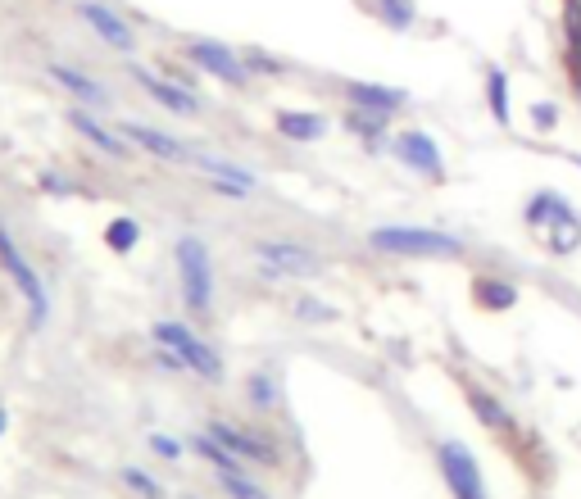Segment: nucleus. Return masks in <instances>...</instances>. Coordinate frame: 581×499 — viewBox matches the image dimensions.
<instances>
[{
    "label": "nucleus",
    "instance_id": "obj_1",
    "mask_svg": "<svg viewBox=\"0 0 581 499\" xmlns=\"http://www.w3.org/2000/svg\"><path fill=\"white\" fill-rule=\"evenodd\" d=\"M368 245L395 259H459L463 241L441 227H409V223H386L368 232Z\"/></svg>",
    "mask_w": 581,
    "mask_h": 499
},
{
    "label": "nucleus",
    "instance_id": "obj_2",
    "mask_svg": "<svg viewBox=\"0 0 581 499\" xmlns=\"http://www.w3.org/2000/svg\"><path fill=\"white\" fill-rule=\"evenodd\" d=\"M173 264H178V286H182V304L191 314H209L214 309V255L200 236L182 232L173 245Z\"/></svg>",
    "mask_w": 581,
    "mask_h": 499
},
{
    "label": "nucleus",
    "instance_id": "obj_3",
    "mask_svg": "<svg viewBox=\"0 0 581 499\" xmlns=\"http://www.w3.org/2000/svg\"><path fill=\"white\" fill-rule=\"evenodd\" d=\"M150 336H155V345H164V350H173L182 363H187V372H196L200 382L218 386L227 377V363L223 354L214 350V345L205 341V336H196L187 323H178V318H159L155 327H150Z\"/></svg>",
    "mask_w": 581,
    "mask_h": 499
},
{
    "label": "nucleus",
    "instance_id": "obj_4",
    "mask_svg": "<svg viewBox=\"0 0 581 499\" xmlns=\"http://www.w3.org/2000/svg\"><path fill=\"white\" fill-rule=\"evenodd\" d=\"M0 268H5V277L14 282V291L23 295V304H28V327L32 332H41L50 318V295H46V282H41V273L28 264V255L19 250V241H14L5 227H0Z\"/></svg>",
    "mask_w": 581,
    "mask_h": 499
},
{
    "label": "nucleus",
    "instance_id": "obj_5",
    "mask_svg": "<svg viewBox=\"0 0 581 499\" xmlns=\"http://www.w3.org/2000/svg\"><path fill=\"white\" fill-rule=\"evenodd\" d=\"M436 468H441L445 477V490H450L454 499H491V490H486V477H482V463H477V454L468 450L463 441H441L436 445Z\"/></svg>",
    "mask_w": 581,
    "mask_h": 499
},
{
    "label": "nucleus",
    "instance_id": "obj_6",
    "mask_svg": "<svg viewBox=\"0 0 581 499\" xmlns=\"http://www.w3.org/2000/svg\"><path fill=\"white\" fill-rule=\"evenodd\" d=\"M250 255L259 264V277L268 282H286V277H314L323 268V259L300 241H255L250 245Z\"/></svg>",
    "mask_w": 581,
    "mask_h": 499
},
{
    "label": "nucleus",
    "instance_id": "obj_7",
    "mask_svg": "<svg viewBox=\"0 0 581 499\" xmlns=\"http://www.w3.org/2000/svg\"><path fill=\"white\" fill-rule=\"evenodd\" d=\"M187 59L196 64L200 73H209V78L227 82V87H250L246 55H237L232 46H223V41H214V37H196V41H191Z\"/></svg>",
    "mask_w": 581,
    "mask_h": 499
},
{
    "label": "nucleus",
    "instance_id": "obj_8",
    "mask_svg": "<svg viewBox=\"0 0 581 499\" xmlns=\"http://www.w3.org/2000/svg\"><path fill=\"white\" fill-rule=\"evenodd\" d=\"M209 436H214L223 450H232L241 463H255V468H273L277 463V445H268L259 431H250V427H237V422H227V418H214L209 422Z\"/></svg>",
    "mask_w": 581,
    "mask_h": 499
},
{
    "label": "nucleus",
    "instance_id": "obj_9",
    "mask_svg": "<svg viewBox=\"0 0 581 499\" xmlns=\"http://www.w3.org/2000/svg\"><path fill=\"white\" fill-rule=\"evenodd\" d=\"M395 159H400L404 168H414V173L432 177V182H441L445 177V159H441V146H436L432 137H427L423 128H404L400 137L391 141Z\"/></svg>",
    "mask_w": 581,
    "mask_h": 499
},
{
    "label": "nucleus",
    "instance_id": "obj_10",
    "mask_svg": "<svg viewBox=\"0 0 581 499\" xmlns=\"http://www.w3.org/2000/svg\"><path fill=\"white\" fill-rule=\"evenodd\" d=\"M132 78H137L141 87H146V96L155 100V105H164L168 114H182V118L200 114V96L187 91L182 82H173L168 73H150V69H141V64H132Z\"/></svg>",
    "mask_w": 581,
    "mask_h": 499
},
{
    "label": "nucleus",
    "instance_id": "obj_11",
    "mask_svg": "<svg viewBox=\"0 0 581 499\" xmlns=\"http://www.w3.org/2000/svg\"><path fill=\"white\" fill-rule=\"evenodd\" d=\"M78 19L87 23V28L96 32V37L105 41L109 50H119V55H132L137 37H132V23L123 19V14H114L109 5H100V0H82V5H78Z\"/></svg>",
    "mask_w": 581,
    "mask_h": 499
},
{
    "label": "nucleus",
    "instance_id": "obj_12",
    "mask_svg": "<svg viewBox=\"0 0 581 499\" xmlns=\"http://www.w3.org/2000/svg\"><path fill=\"white\" fill-rule=\"evenodd\" d=\"M191 164L200 168V173L209 177V186H214L218 196H232V200H246L250 191L259 186V177L250 173V168L241 164H227V159H214V155H196Z\"/></svg>",
    "mask_w": 581,
    "mask_h": 499
},
{
    "label": "nucleus",
    "instance_id": "obj_13",
    "mask_svg": "<svg viewBox=\"0 0 581 499\" xmlns=\"http://www.w3.org/2000/svg\"><path fill=\"white\" fill-rule=\"evenodd\" d=\"M69 128L78 132L82 141H91L96 150H105L109 159H128V137L114 132V128H105V123L96 118V109H82V105L69 109Z\"/></svg>",
    "mask_w": 581,
    "mask_h": 499
},
{
    "label": "nucleus",
    "instance_id": "obj_14",
    "mask_svg": "<svg viewBox=\"0 0 581 499\" xmlns=\"http://www.w3.org/2000/svg\"><path fill=\"white\" fill-rule=\"evenodd\" d=\"M46 73L55 78V87H64L82 109H109V91L100 87L91 73L73 69V64H46Z\"/></svg>",
    "mask_w": 581,
    "mask_h": 499
},
{
    "label": "nucleus",
    "instance_id": "obj_15",
    "mask_svg": "<svg viewBox=\"0 0 581 499\" xmlns=\"http://www.w3.org/2000/svg\"><path fill=\"white\" fill-rule=\"evenodd\" d=\"M345 100L355 109H377V114H400L409 105L404 87H382V82H345Z\"/></svg>",
    "mask_w": 581,
    "mask_h": 499
},
{
    "label": "nucleus",
    "instance_id": "obj_16",
    "mask_svg": "<svg viewBox=\"0 0 581 499\" xmlns=\"http://www.w3.org/2000/svg\"><path fill=\"white\" fill-rule=\"evenodd\" d=\"M119 132L128 137V146H141L146 155L164 159V164H178V159H187V146H182L178 137H168V132L150 128V123H119Z\"/></svg>",
    "mask_w": 581,
    "mask_h": 499
},
{
    "label": "nucleus",
    "instance_id": "obj_17",
    "mask_svg": "<svg viewBox=\"0 0 581 499\" xmlns=\"http://www.w3.org/2000/svg\"><path fill=\"white\" fill-rule=\"evenodd\" d=\"M273 128L282 132L286 141H323L327 118L323 114H309V109H277Z\"/></svg>",
    "mask_w": 581,
    "mask_h": 499
},
{
    "label": "nucleus",
    "instance_id": "obj_18",
    "mask_svg": "<svg viewBox=\"0 0 581 499\" xmlns=\"http://www.w3.org/2000/svg\"><path fill=\"white\" fill-rule=\"evenodd\" d=\"M473 300L482 304V309H491V314H509V309H518V286L504 282V277L482 273L473 282Z\"/></svg>",
    "mask_w": 581,
    "mask_h": 499
},
{
    "label": "nucleus",
    "instance_id": "obj_19",
    "mask_svg": "<svg viewBox=\"0 0 581 499\" xmlns=\"http://www.w3.org/2000/svg\"><path fill=\"white\" fill-rule=\"evenodd\" d=\"M468 409H473V418L482 422V427H491V431H513V413L504 409V404L495 400L491 391H482V386H473V382H468Z\"/></svg>",
    "mask_w": 581,
    "mask_h": 499
},
{
    "label": "nucleus",
    "instance_id": "obj_20",
    "mask_svg": "<svg viewBox=\"0 0 581 499\" xmlns=\"http://www.w3.org/2000/svg\"><path fill=\"white\" fill-rule=\"evenodd\" d=\"M386 123H391V114H377V109L350 105V114H345V132H355V137L368 141V146H382L386 141Z\"/></svg>",
    "mask_w": 581,
    "mask_h": 499
},
{
    "label": "nucleus",
    "instance_id": "obj_21",
    "mask_svg": "<svg viewBox=\"0 0 581 499\" xmlns=\"http://www.w3.org/2000/svg\"><path fill=\"white\" fill-rule=\"evenodd\" d=\"M568 196H559V191H536L532 200H527V227H536V232H545V227L554 223L559 214H568Z\"/></svg>",
    "mask_w": 581,
    "mask_h": 499
},
{
    "label": "nucleus",
    "instance_id": "obj_22",
    "mask_svg": "<svg viewBox=\"0 0 581 499\" xmlns=\"http://www.w3.org/2000/svg\"><path fill=\"white\" fill-rule=\"evenodd\" d=\"M486 105H491L495 123L500 128H509L513 123V105H509V73L495 64V69H486Z\"/></svg>",
    "mask_w": 581,
    "mask_h": 499
},
{
    "label": "nucleus",
    "instance_id": "obj_23",
    "mask_svg": "<svg viewBox=\"0 0 581 499\" xmlns=\"http://www.w3.org/2000/svg\"><path fill=\"white\" fill-rule=\"evenodd\" d=\"M191 450H196L214 472H246V463H241L232 450H223V445H218L209 431H196V436H191Z\"/></svg>",
    "mask_w": 581,
    "mask_h": 499
},
{
    "label": "nucleus",
    "instance_id": "obj_24",
    "mask_svg": "<svg viewBox=\"0 0 581 499\" xmlns=\"http://www.w3.org/2000/svg\"><path fill=\"white\" fill-rule=\"evenodd\" d=\"M545 232H550V241H545V245H550V255H572V250L581 245V218H577V209L559 214L550 227H545Z\"/></svg>",
    "mask_w": 581,
    "mask_h": 499
},
{
    "label": "nucleus",
    "instance_id": "obj_25",
    "mask_svg": "<svg viewBox=\"0 0 581 499\" xmlns=\"http://www.w3.org/2000/svg\"><path fill=\"white\" fill-rule=\"evenodd\" d=\"M377 19L391 32H409L418 23V0H377Z\"/></svg>",
    "mask_w": 581,
    "mask_h": 499
},
{
    "label": "nucleus",
    "instance_id": "obj_26",
    "mask_svg": "<svg viewBox=\"0 0 581 499\" xmlns=\"http://www.w3.org/2000/svg\"><path fill=\"white\" fill-rule=\"evenodd\" d=\"M105 245L114 250V255H132L141 245V223L137 218H114V223L105 227Z\"/></svg>",
    "mask_w": 581,
    "mask_h": 499
},
{
    "label": "nucleus",
    "instance_id": "obj_27",
    "mask_svg": "<svg viewBox=\"0 0 581 499\" xmlns=\"http://www.w3.org/2000/svg\"><path fill=\"white\" fill-rule=\"evenodd\" d=\"M218 486L227 499H268V490L259 481H250L246 472H218Z\"/></svg>",
    "mask_w": 581,
    "mask_h": 499
},
{
    "label": "nucleus",
    "instance_id": "obj_28",
    "mask_svg": "<svg viewBox=\"0 0 581 499\" xmlns=\"http://www.w3.org/2000/svg\"><path fill=\"white\" fill-rule=\"evenodd\" d=\"M246 395H250V404H255L259 413L277 409V382H273V372H250Z\"/></svg>",
    "mask_w": 581,
    "mask_h": 499
},
{
    "label": "nucleus",
    "instance_id": "obj_29",
    "mask_svg": "<svg viewBox=\"0 0 581 499\" xmlns=\"http://www.w3.org/2000/svg\"><path fill=\"white\" fill-rule=\"evenodd\" d=\"M123 486L137 490L141 499H168V495H164V486H159V481L150 477L146 468H123Z\"/></svg>",
    "mask_w": 581,
    "mask_h": 499
},
{
    "label": "nucleus",
    "instance_id": "obj_30",
    "mask_svg": "<svg viewBox=\"0 0 581 499\" xmlns=\"http://www.w3.org/2000/svg\"><path fill=\"white\" fill-rule=\"evenodd\" d=\"M296 318H300V323H336L341 314H336L332 304L309 300V295H305V300H296Z\"/></svg>",
    "mask_w": 581,
    "mask_h": 499
},
{
    "label": "nucleus",
    "instance_id": "obj_31",
    "mask_svg": "<svg viewBox=\"0 0 581 499\" xmlns=\"http://www.w3.org/2000/svg\"><path fill=\"white\" fill-rule=\"evenodd\" d=\"M532 128L536 132H554V128H559V105H554V100H536V105H532Z\"/></svg>",
    "mask_w": 581,
    "mask_h": 499
},
{
    "label": "nucleus",
    "instance_id": "obj_32",
    "mask_svg": "<svg viewBox=\"0 0 581 499\" xmlns=\"http://www.w3.org/2000/svg\"><path fill=\"white\" fill-rule=\"evenodd\" d=\"M246 69H250V78H255V73H264V78H277V73H282V59L264 55V50H246Z\"/></svg>",
    "mask_w": 581,
    "mask_h": 499
},
{
    "label": "nucleus",
    "instance_id": "obj_33",
    "mask_svg": "<svg viewBox=\"0 0 581 499\" xmlns=\"http://www.w3.org/2000/svg\"><path fill=\"white\" fill-rule=\"evenodd\" d=\"M150 450H155L159 459H168V463L182 459V441H178V436H164V431H155V436H150Z\"/></svg>",
    "mask_w": 581,
    "mask_h": 499
},
{
    "label": "nucleus",
    "instance_id": "obj_34",
    "mask_svg": "<svg viewBox=\"0 0 581 499\" xmlns=\"http://www.w3.org/2000/svg\"><path fill=\"white\" fill-rule=\"evenodd\" d=\"M41 191L46 196H78V182H69L64 173H41Z\"/></svg>",
    "mask_w": 581,
    "mask_h": 499
},
{
    "label": "nucleus",
    "instance_id": "obj_35",
    "mask_svg": "<svg viewBox=\"0 0 581 499\" xmlns=\"http://www.w3.org/2000/svg\"><path fill=\"white\" fill-rule=\"evenodd\" d=\"M568 28V64L581 69V23H563Z\"/></svg>",
    "mask_w": 581,
    "mask_h": 499
},
{
    "label": "nucleus",
    "instance_id": "obj_36",
    "mask_svg": "<svg viewBox=\"0 0 581 499\" xmlns=\"http://www.w3.org/2000/svg\"><path fill=\"white\" fill-rule=\"evenodd\" d=\"M563 23H581V0H568V5H563Z\"/></svg>",
    "mask_w": 581,
    "mask_h": 499
},
{
    "label": "nucleus",
    "instance_id": "obj_37",
    "mask_svg": "<svg viewBox=\"0 0 581 499\" xmlns=\"http://www.w3.org/2000/svg\"><path fill=\"white\" fill-rule=\"evenodd\" d=\"M572 91H577V105H581V69H572Z\"/></svg>",
    "mask_w": 581,
    "mask_h": 499
},
{
    "label": "nucleus",
    "instance_id": "obj_38",
    "mask_svg": "<svg viewBox=\"0 0 581 499\" xmlns=\"http://www.w3.org/2000/svg\"><path fill=\"white\" fill-rule=\"evenodd\" d=\"M5 427H10V413L0 409V436H5Z\"/></svg>",
    "mask_w": 581,
    "mask_h": 499
},
{
    "label": "nucleus",
    "instance_id": "obj_39",
    "mask_svg": "<svg viewBox=\"0 0 581 499\" xmlns=\"http://www.w3.org/2000/svg\"><path fill=\"white\" fill-rule=\"evenodd\" d=\"M572 164H577V168H581V155H572Z\"/></svg>",
    "mask_w": 581,
    "mask_h": 499
}]
</instances>
